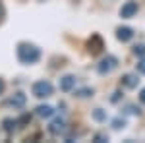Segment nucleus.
<instances>
[{"label":"nucleus","mask_w":145,"mask_h":143,"mask_svg":"<svg viewBox=\"0 0 145 143\" xmlns=\"http://www.w3.org/2000/svg\"><path fill=\"white\" fill-rule=\"evenodd\" d=\"M2 91H4V81L0 79V95H2Z\"/></svg>","instance_id":"23"},{"label":"nucleus","mask_w":145,"mask_h":143,"mask_svg":"<svg viewBox=\"0 0 145 143\" xmlns=\"http://www.w3.org/2000/svg\"><path fill=\"white\" fill-rule=\"evenodd\" d=\"M2 18H4V6L0 4V22H2Z\"/></svg>","instance_id":"22"},{"label":"nucleus","mask_w":145,"mask_h":143,"mask_svg":"<svg viewBox=\"0 0 145 143\" xmlns=\"http://www.w3.org/2000/svg\"><path fill=\"white\" fill-rule=\"evenodd\" d=\"M52 114H54V108L48 106V104H41V106H37V116H41V118H50Z\"/></svg>","instance_id":"11"},{"label":"nucleus","mask_w":145,"mask_h":143,"mask_svg":"<svg viewBox=\"0 0 145 143\" xmlns=\"http://www.w3.org/2000/svg\"><path fill=\"white\" fill-rule=\"evenodd\" d=\"M87 46H89L91 54H99L101 50H103V39H101L99 35H93L89 39V43H87Z\"/></svg>","instance_id":"6"},{"label":"nucleus","mask_w":145,"mask_h":143,"mask_svg":"<svg viewBox=\"0 0 145 143\" xmlns=\"http://www.w3.org/2000/svg\"><path fill=\"white\" fill-rule=\"evenodd\" d=\"M31 93H33L37 99H45V97H50L52 95V85L48 81H37L31 87Z\"/></svg>","instance_id":"2"},{"label":"nucleus","mask_w":145,"mask_h":143,"mask_svg":"<svg viewBox=\"0 0 145 143\" xmlns=\"http://www.w3.org/2000/svg\"><path fill=\"white\" fill-rule=\"evenodd\" d=\"M2 124H4V130H6L8 133H12L14 130H16V126H18V120H12V118H6V120L2 122Z\"/></svg>","instance_id":"12"},{"label":"nucleus","mask_w":145,"mask_h":143,"mask_svg":"<svg viewBox=\"0 0 145 143\" xmlns=\"http://www.w3.org/2000/svg\"><path fill=\"white\" fill-rule=\"evenodd\" d=\"M116 37H118V41L126 43V41H130L134 37V29H130V27H118L116 29Z\"/></svg>","instance_id":"8"},{"label":"nucleus","mask_w":145,"mask_h":143,"mask_svg":"<svg viewBox=\"0 0 145 143\" xmlns=\"http://www.w3.org/2000/svg\"><path fill=\"white\" fill-rule=\"evenodd\" d=\"M128 112H132V114H139V108H135V106H128Z\"/></svg>","instance_id":"18"},{"label":"nucleus","mask_w":145,"mask_h":143,"mask_svg":"<svg viewBox=\"0 0 145 143\" xmlns=\"http://www.w3.org/2000/svg\"><path fill=\"white\" fill-rule=\"evenodd\" d=\"M124 126V120H114V128H122Z\"/></svg>","instance_id":"20"},{"label":"nucleus","mask_w":145,"mask_h":143,"mask_svg":"<svg viewBox=\"0 0 145 143\" xmlns=\"http://www.w3.org/2000/svg\"><path fill=\"white\" fill-rule=\"evenodd\" d=\"M6 104H8V106H14V108H22L23 104H25V95H23V93H16L12 99L6 101Z\"/></svg>","instance_id":"7"},{"label":"nucleus","mask_w":145,"mask_h":143,"mask_svg":"<svg viewBox=\"0 0 145 143\" xmlns=\"http://www.w3.org/2000/svg\"><path fill=\"white\" fill-rule=\"evenodd\" d=\"M48 132L52 133V135H62V133L66 132V122L62 120V118H56V120L48 126Z\"/></svg>","instance_id":"5"},{"label":"nucleus","mask_w":145,"mask_h":143,"mask_svg":"<svg viewBox=\"0 0 145 143\" xmlns=\"http://www.w3.org/2000/svg\"><path fill=\"white\" fill-rule=\"evenodd\" d=\"M116 66H118V58H116V56H106V58H103V60L99 62L97 72L105 76V74H110V72H112Z\"/></svg>","instance_id":"3"},{"label":"nucleus","mask_w":145,"mask_h":143,"mask_svg":"<svg viewBox=\"0 0 145 143\" xmlns=\"http://www.w3.org/2000/svg\"><path fill=\"white\" fill-rule=\"evenodd\" d=\"M41 2H45V0H41Z\"/></svg>","instance_id":"24"},{"label":"nucleus","mask_w":145,"mask_h":143,"mask_svg":"<svg viewBox=\"0 0 145 143\" xmlns=\"http://www.w3.org/2000/svg\"><path fill=\"white\" fill-rule=\"evenodd\" d=\"M76 87V76H64L60 79V89L62 91H72Z\"/></svg>","instance_id":"9"},{"label":"nucleus","mask_w":145,"mask_h":143,"mask_svg":"<svg viewBox=\"0 0 145 143\" xmlns=\"http://www.w3.org/2000/svg\"><path fill=\"white\" fill-rule=\"evenodd\" d=\"M41 58V50L29 43H20L18 44V60L22 64H35Z\"/></svg>","instance_id":"1"},{"label":"nucleus","mask_w":145,"mask_h":143,"mask_svg":"<svg viewBox=\"0 0 145 143\" xmlns=\"http://www.w3.org/2000/svg\"><path fill=\"white\" fill-rule=\"evenodd\" d=\"M135 14H137V2H134V0H130V2H126L122 8H120V16L122 18H134Z\"/></svg>","instance_id":"4"},{"label":"nucleus","mask_w":145,"mask_h":143,"mask_svg":"<svg viewBox=\"0 0 145 143\" xmlns=\"http://www.w3.org/2000/svg\"><path fill=\"white\" fill-rule=\"evenodd\" d=\"M134 52H135V54H139V56H143L145 54V44H135Z\"/></svg>","instance_id":"14"},{"label":"nucleus","mask_w":145,"mask_h":143,"mask_svg":"<svg viewBox=\"0 0 145 143\" xmlns=\"http://www.w3.org/2000/svg\"><path fill=\"white\" fill-rule=\"evenodd\" d=\"M118 99H120V91H116V93H114V97H112V103H118Z\"/></svg>","instance_id":"19"},{"label":"nucleus","mask_w":145,"mask_h":143,"mask_svg":"<svg viewBox=\"0 0 145 143\" xmlns=\"http://www.w3.org/2000/svg\"><path fill=\"white\" fill-rule=\"evenodd\" d=\"M137 83H139V77L135 76V74H128V76L122 77V85H124V87H128V89L137 87Z\"/></svg>","instance_id":"10"},{"label":"nucleus","mask_w":145,"mask_h":143,"mask_svg":"<svg viewBox=\"0 0 145 143\" xmlns=\"http://www.w3.org/2000/svg\"><path fill=\"white\" fill-rule=\"evenodd\" d=\"M137 70H139L141 74H145V58L141 60V62H139V64H137Z\"/></svg>","instance_id":"16"},{"label":"nucleus","mask_w":145,"mask_h":143,"mask_svg":"<svg viewBox=\"0 0 145 143\" xmlns=\"http://www.w3.org/2000/svg\"><path fill=\"white\" fill-rule=\"evenodd\" d=\"M93 118H95L97 122H105V120H106V114H105V110L97 108L95 112H93Z\"/></svg>","instance_id":"13"},{"label":"nucleus","mask_w":145,"mask_h":143,"mask_svg":"<svg viewBox=\"0 0 145 143\" xmlns=\"http://www.w3.org/2000/svg\"><path fill=\"white\" fill-rule=\"evenodd\" d=\"M139 101L145 104V89H141V93H139Z\"/></svg>","instance_id":"21"},{"label":"nucleus","mask_w":145,"mask_h":143,"mask_svg":"<svg viewBox=\"0 0 145 143\" xmlns=\"http://www.w3.org/2000/svg\"><path fill=\"white\" fill-rule=\"evenodd\" d=\"M105 139H108V137H106V135H95V141L97 143H103Z\"/></svg>","instance_id":"17"},{"label":"nucleus","mask_w":145,"mask_h":143,"mask_svg":"<svg viewBox=\"0 0 145 143\" xmlns=\"http://www.w3.org/2000/svg\"><path fill=\"white\" fill-rule=\"evenodd\" d=\"M89 95H93L91 89H81V91H78V97H89Z\"/></svg>","instance_id":"15"}]
</instances>
